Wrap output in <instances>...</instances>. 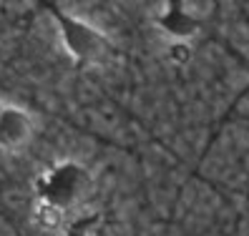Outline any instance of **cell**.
Masks as SVG:
<instances>
[{
  "mask_svg": "<svg viewBox=\"0 0 249 236\" xmlns=\"http://www.w3.org/2000/svg\"><path fill=\"white\" fill-rule=\"evenodd\" d=\"M89 188H91L89 169L76 164V161H63V164H55L40 176L38 196L40 201H46L66 214L76 203H81V199L89 194Z\"/></svg>",
  "mask_w": 249,
  "mask_h": 236,
  "instance_id": "obj_1",
  "label": "cell"
},
{
  "mask_svg": "<svg viewBox=\"0 0 249 236\" xmlns=\"http://www.w3.org/2000/svg\"><path fill=\"white\" fill-rule=\"evenodd\" d=\"M53 18L61 31V40L71 58H76L81 63H104L108 58L111 43L108 38L98 31L96 25L86 23L78 16H71L63 10H53Z\"/></svg>",
  "mask_w": 249,
  "mask_h": 236,
  "instance_id": "obj_2",
  "label": "cell"
},
{
  "mask_svg": "<svg viewBox=\"0 0 249 236\" xmlns=\"http://www.w3.org/2000/svg\"><path fill=\"white\" fill-rule=\"evenodd\" d=\"M33 138V118L18 106H0V149L18 153Z\"/></svg>",
  "mask_w": 249,
  "mask_h": 236,
  "instance_id": "obj_3",
  "label": "cell"
},
{
  "mask_svg": "<svg viewBox=\"0 0 249 236\" xmlns=\"http://www.w3.org/2000/svg\"><path fill=\"white\" fill-rule=\"evenodd\" d=\"M186 8V3H169V8L159 16V28L174 38V43H186L199 33V18Z\"/></svg>",
  "mask_w": 249,
  "mask_h": 236,
  "instance_id": "obj_4",
  "label": "cell"
},
{
  "mask_svg": "<svg viewBox=\"0 0 249 236\" xmlns=\"http://www.w3.org/2000/svg\"><path fill=\"white\" fill-rule=\"evenodd\" d=\"M33 219H36V224L43 226V229H58L63 224V211L38 199L36 209H33Z\"/></svg>",
  "mask_w": 249,
  "mask_h": 236,
  "instance_id": "obj_5",
  "label": "cell"
},
{
  "mask_svg": "<svg viewBox=\"0 0 249 236\" xmlns=\"http://www.w3.org/2000/svg\"><path fill=\"white\" fill-rule=\"evenodd\" d=\"M169 58L174 63H184L192 58V51H189V43H171L169 46Z\"/></svg>",
  "mask_w": 249,
  "mask_h": 236,
  "instance_id": "obj_6",
  "label": "cell"
},
{
  "mask_svg": "<svg viewBox=\"0 0 249 236\" xmlns=\"http://www.w3.org/2000/svg\"><path fill=\"white\" fill-rule=\"evenodd\" d=\"M63 236H91V231H89V221H78V224L68 226V231H66Z\"/></svg>",
  "mask_w": 249,
  "mask_h": 236,
  "instance_id": "obj_7",
  "label": "cell"
}]
</instances>
